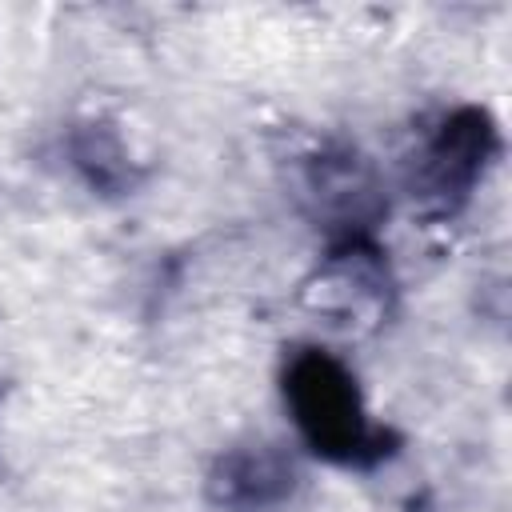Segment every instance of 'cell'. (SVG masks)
Segmentation results:
<instances>
[{
	"instance_id": "6da1fadb",
	"label": "cell",
	"mask_w": 512,
	"mask_h": 512,
	"mask_svg": "<svg viewBox=\"0 0 512 512\" xmlns=\"http://www.w3.org/2000/svg\"><path fill=\"white\" fill-rule=\"evenodd\" d=\"M284 392L292 400L300 432L312 440L316 452L332 460H360V452L372 448V432L360 416L356 388L332 356L324 352L296 356Z\"/></svg>"
},
{
	"instance_id": "3957f363",
	"label": "cell",
	"mask_w": 512,
	"mask_h": 512,
	"mask_svg": "<svg viewBox=\"0 0 512 512\" xmlns=\"http://www.w3.org/2000/svg\"><path fill=\"white\" fill-rule=\"evenodd\" d=\"M288 484H292V468L272 452L232 456L216 476V492L228 504H268L284 496Z\"/></svg>"
},
{
	"instance_id": "7a4b0ae2",
	"label": "cell",
	"mask_w": 512,
	"mask_h": 512,
	"mask_svg": "<svg viewBox=\"0 0 512 512\" xmlns=\"http://www.w3.org/2000/svg\"><path fill=\"white\" fill-rule=\"evenodd\" d=\"M492 152V124L484 112H456L428 148L424 184L432 196H464Z\"/></svg>"
}]
</instances>
